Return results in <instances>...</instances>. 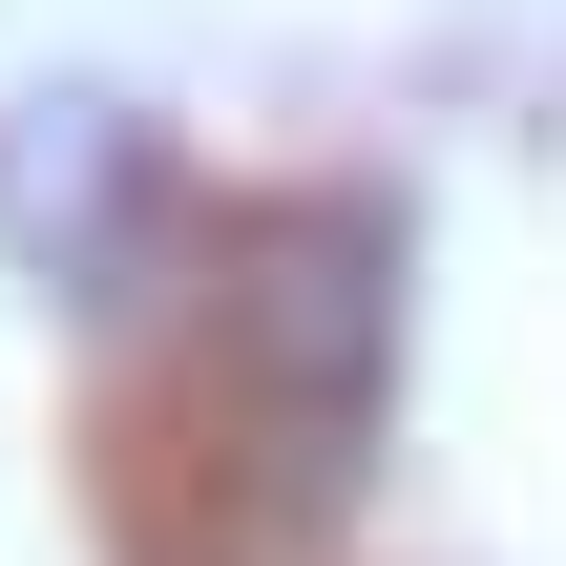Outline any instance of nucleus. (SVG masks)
<instances>
[{
    "label": "nucleus",
    "mask_w": 566,
    "mask_h": 566,
    "mask_svg": "<svg viewBox=\"0 0 566 566\" xmlns=\"http://www.w3.org/2000/svg\"><path fill=\"white\" fill-rule=\"evenodd\" d=\"M210 378H231V441H273L294 504H336L378 378H399V231L357 189H294V210H231L210 252Z\"/></svg>",
    "instance_id": "obj_1"
}]
</instances>
